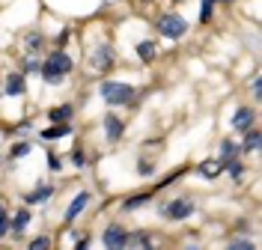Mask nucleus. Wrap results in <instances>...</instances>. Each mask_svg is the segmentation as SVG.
<instances>
[{
  "label": "nucleus",
  "mask_w": 262,
  "mask_h": 250,
  "mask_svg": "<svg viewBox=\"0 0 262 250\" xmlns=\"http://www.w3.org/2000/svg\"><path fill=\"white\" fill-rule=\"evenodd\" d=\"M69 72H72V60L66 54H54L51 60H45V66H42V78L48 83H60L63 75H69Z\"/></svg>",
  "instance_id": "obj_1"
},
{
  "label": "nucleus",
  "mask_w": 262,
  "mask_h": 250,
  "mask_svg": "<svg viewBox=\"0 0 262 250\" xmlns=\"http://www.w3.org/2000/svg\"><path fill=\"white\" fill-rule=\"evenodd\" d=\"M101 96H104V101L107 104H128L131 99H134V89H131L128 83H119V81H104L101 83Z\"/></svg>",
  "instance_id": "obj_2"
},
{
  "label": "nucleus",
  "mask_w": 262,
  "mask_h": 250,
  "mask_svg": "<svg viewBox=\"0 0 262 250\" xmlns=\"http://www.w3.org/2000/svg\"><path fill=\"white\" fill-rule=\"evenodd\" d=\"M158 30H161V36H167V39H179V36H185L188 24H185V18H182V15L167 12V15L158 18Z\"/></svg>",
  "instance_id": "obj_3"
},
{
  "label": "nucleus",
  "mask_w": 262,
  "mask_h": 250,
  "mask_svg": "<svg viewBox=\"0 0 262 250\" xmlns=\"http://www.w3.org/2000/svg\"><path fill=\"white\" fill-rule=\"evenodd\" d=\"M101 241H104V247H111V250H122L128 244V235L122 233V226H107L104 235H101Z\"/></svg>",
  "instance_id": "obj_4"
},
{
  "label": "nucleus",
  "mask_w": 262,
  "mask_h": 250,
  "mask_svg": "<svg viewBox=\"0 0 262 250\" xmlns=\"http://www.w3.org/2000/svg\"><path fill=\"white\" fill-rule=\"evenodd\" d=\"M191 212H194V202H188V200H176V202H170V206H161V215L173 217V220H182Z\"/></svg>",
  "instance_id": "obj_5"
},
{
  "label": "nucleus",
  "mask_w": 262,
  "mask_h": 250,
  "mask_svg": "<svg viewBox=\"0 0 262 250\" xmlns=\"http://www.w3.org/2000/svg\"><path fill=\"white\" fill-rule=\"evenodd\" d=\"M93 66H96L98 72H107V69L114 66V48L101 45V48L93 51Z\"/></svg>",
  "instance_id": "obj_6"
},
{
  "label": "nucleus",
  "mask_w": 262,
  "mask_h": 250,
  "mask_svg": "<svg viewBox=\"0 0 262 250\" xmlns=\"http://www.w3.org/2000/svg\"><path fill=\"white\" fill-rule=\"evenodd\" d=\"M250 122H253V110H247V107L235 110V117H232V128H238V131H247V128H250Z\"/></svg>",
  "instance_id": "obj_7"
},
{
  "label": "nucleus",
  "mask_w": 262,
  "mask_h": 250,
  "mask_svg": "<svg viewBox=\"0 0 262 250\" xmlns=\"http://www.w3.org/2000/svg\"><path fill=\"white\" fill-rule=\"evenodd\" d=\"M86 202H90V194H78V197L72 200V206L66 209V220H75V217L83 212V206H86Z\"/></svg>",
  "instance_id": "obj_8"
},
{
  "label": "nucleus",
  "mask_w": 262,
  "mask_h": 250,
  "mask_svg": "<svg viewBox=\"0 0 262 250\" xmlns=\"http://www.w3.org/2000/svg\"><path fill=\"white\" fill-rule=\"evenodd\" d=\"M104 128H107V140H111V143H116V140L122 137V122L116 117H104Z\"/></svg>",
  "instance_id": "obj_9"
},
{
  "label": "nucleus",
  "mask_w": 262,
  "mask_h": 250,
  "mask_svg": "<svg viewBox=\"0 0 262 250\" xmlns=\"http://www.w3.org/2000/svg\"><path fill=\"white\" fill-rule=\"evenodd\" d=\"M69 131H72V128H69L66 122H60V125H51V128H45V131H42V137H45V140H60V137H66Z\"/></svg>",
  "instance_id": "obj_10"
},
{
  "label": "nucleus",
  "mask_w": 262,
  "mask_h": 250,
  "mask_svg": "<svg viewBox=\"0 0 262 250\" xmlns=\"http://www.w3.org/2000/svg\"><path fill=\"white\" fill-rule=\"evenodd\" d=\"M6 93H9V96H21V93H24V78H21V75H9V78H6Z\"/></svg>",
  "instance_id": "obj_11"
},
{
  "label": "nucleus",
  "mask_w": 262,
  "mask_h": 250,
  "mask_svg": "<svg viewBox=\"0 0 262 250\" xmlns=\"http://www.w3.org/2000/svg\"><path fill=\"white\" fill-rule=\"evenodd\" d=\"M27 223H30V212H27V209H21V212L12 217V230H15V233H24V226H27Z\"/></svg>",
  "instance_id": "obj_12"
},
{
  "label": "nucleus",
  "mask_w": 262,
  "mask_h": 250,
  "mask_svg": "<svg viewBox=\"0 0 262 250\" xmlns=\"http://www.w3.org/2000/svg\"><path fill=\"white\" fill-rule=\"evenodd\" d=\"M200 170H203V176H209V179H214V176H217V173L224 170V161H206V164L200 167Z\"/></svg>",
  "instance_id": "obj_13"
},
{
  "label": "nucleus",
  "mask_w": 262,
  "mask_h": 250,
  "mask_svg": "<svg viewBox=\"0 0 262 250\" xmlns=\"http://www.w3.org/2000/svg\"><path fill=\"white\" fill-rule=\"evenodd\" d=\"M69 117H72V107H69V104L57 107V110H51V122H66Z\"/></svg>",
  "instance_id": "obj_14"
},
{
  "label": "nucleus",
  "mask_w": 262,
  "mask_h": 250,
  "mask_svg": "<svg viewBox=\"0 0 262 250\" xmlns=\"http://www.w3.org/2000/svg\"><path fill=\"white\" fill-rule=\"evenodd\" d=\"M137 54H140V60H152L155 57V45L152 42H140L137 45Z\"/></svg>",
  "instance_id": "obj_15"
},
{
  "label": "nucleus",
  "mask_w": 262,
  "mask_h": 250,
  "mask_svg": "<svg viewBox=\"0 0 262 250\" xmlns=\"http://www.w3.org/2000/svg\"><path fill=\"white\" fill-rule=\"evenodd\" d=\"M51 197V188H39V191H33V194H27V200L24 202H42Z\"/></svg>",
  "instance_id": "obj_16"
},
{
  "label": "nucleus",
  "mask_w": 262,
  "mask_h": 250,
  "mask_svg": "<svg viewBox=\"0 0 262 250\" xmlns=\"http://www.w3.org/2000/svg\"><path fill=\"white\" fill-rule=\"evenodd\" d=\"M143 202H149V197H146V194H137V197H131V200L125 202V212H134V209H140Z\"/></svg>",
  "instance_id": "obj_17"
},
{
  "label": "nucleus",
  "mask_w": 262,
  "mask_h": 250,
  "mask_svg": "<svg viewBox=\"0 0 262 250\" xmlns=\"http://www.w3.org/2000/svg\"><path fill=\"white\" fill-rule=\"evenodd\" d=\"M256 146H259V131H250V134H247V140H245V149L253 152Z\"/></svg>",
  "instance_id": "obj_18"
},
{
  "label": "nucleus",
  "mask_w": 262,
  "mask_h": 250,
  "mask_svg": "<svg viewBox=\"0 0 262 250\" xmlns=\"http://www.w3.org/2000/svg\"><path fill=\"white\" fill-rule=\"evenodd\" d=\"M212 3H214V0H203V9H200V21H209V18H212Z\"/></svg>",
  "instance_id": "obj_19"
},
{
  "label": "nucleus",
  "mask_w": 262,
  "mask_h": 250,
  "mask_svg": "<svg viewBox=\"0 0 262 250\" xmlns=\"http://www.w3.org/2000/svg\"><path fill=\"white\" fill-rule=\"evenodd\" d=\"M232 158H235V146L227 140V143H224V158H221V161H224V164H229Z\"/></svg>",
  "instance_id": "obj_20"
},
{
  "label": "nucleus",
  "mask_w": 262,
  "mask_h": 250,
  "mask_svg": "<svg viewBox=\"0 0 262 250\" xmlns=\"http://www.w3.org/2000/svg\"><path fill=\"white\" fill-rule=\"evenodd\" d=\"M128 241H131V244H140V247H149V235H146V233H137V235H131Z\"/></svg>",
  "instance_id": "obj_21"
},
{
  "label": "nucleus",
  "mask_w": 262,
  "mask_h": 250,
  "mask_svg": "<svg viewBox=\"0 0 262 250\" xmlns=\"http://www.w3.org/2000/svg\"><path fill=\"white\" fill-rule=\"evenodd\" d=\"M27 152H30V146H27V143H18L15 149H12V158H24Z\"/></svg>",
  "instance_id": "obj_22"
},
{
  "label": "nucleus",
  "mask_w": 262,
  "mask_h": 250,
  "mask_svg": "<svg viewBox=\"0 0 262 250\" xmlns=\"http://www.w3.org/2000/svg\"><path fill=\"white\" fill-rule=\"evenodd\" d=\"M229 170H232V176H235V182H242V176H245V167H242V164H232Z\"/></svg>",
  "instance_id": "obj_23"
},
{
  "label": "nucleus",
  "mask_w": 262,
  "mask_h": 250,
  "mask_svg": "<svg viewBox=\"0 0 262 250\" xmlns=\"http://www.w3.org/2000/svg\"><path fill=\"white\" fill-rule=\"evenodd\" d=\"M48 244H51V238H36L30 247H33V250H42V247H48Z\"/></svg>",
  "instance_id": "obj_24"
},
{
  "label": "nucleus",
  "mask_w": 262,
  "mask_h": 250,
  "mask_svg": "<svg viewBox=\"0 0 262 250\" xmlns=\"http://www.w3.org/2000/svg\"><path fill=\"white\" fill-rule=\"evenodd\" d=\"M39 42H42V39H39V33H30V39H27V45H30V48H39Z\"/></svg>",
  "instance_id": "obj_25"
},
{
  "label": "nucleus",
  "mask_w": 262,
  "mask_h": 250,
  "mask_svg": "<svg viewBox=\"0 0 262 250\" xmlns=\"http://www.w3.org/2000/svg\"><path fill=\"white\" fill-rule=\"evenodd\" d=\"M137 167H140V173H152V164H149V161H140Z\"/></svg>",
  "instance_id": "obj_26"
},
{
  "label": "nucleus",
  "mask_w": 262,
  "mask_h": 250,
  "mask_svg": "<svg viewBox=\"0 0 262 250\" xmlns=\"http://www.w3.org/2000/svg\"><path fill=\"white\" fill-rule=\"evenodd\" d=\"M72 161H75V167H81V164H83V158H81V152H72Z\"/></svg>",
  "instance_id": "obj_27"
},
{
  "label": "nucleus",
  "mask_w": 262,
  "mask_h": 250,
  "mask_svg": "<svg viewBox=\"0 0 262 250\" xmlns=\"http://www.w3.org/2000/svg\"><path fill=\"white\" fill-rule=\"evenodd\" d=\"M6 226H9V223H6V220H0V238L6 235Z\"/></svg>",
  "instance_id": "obj_28"
},
{
  "label": "nucleus",
  "mask_w": 262,
  "mask_h": 250,
  "mask_svg": "<svg viewBox=\"0 0 262 250\" xmlns=\"http://www.w3.org/2000/svg\"><path fill=\"white\" fill-rule=\"evenodd\" d=\"M0 220H6V212H3V206H0Z\"/></svg>",
  "instance_id": "obj_29"
},
{
  "label": "nucleus",
  "mask_w": 262,
  "mask_h": 250,
  "mask_svg": "<svg viewBox=\"0 0 262 250\" xmlns=\"http://www.w3.org/2000/svg\"><path fill=\"white\" fill-rule=\"evenodd\" d=\"M221 3H229V0H221Z\"/></svg>",
  "instance_id": "obj_30"
}]
</instances>
